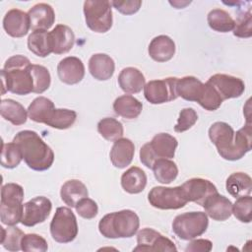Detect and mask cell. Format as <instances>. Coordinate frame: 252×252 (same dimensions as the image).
Here are the masks:
<instances>
[{"instance_id": "cell-41", "label": "cell", "mask_w": 252, "mask_h": 252, "mask_svg": "<svg viewBox=\"0 0 252 252\" xmlns=\"http://www.w3.org/2000/svg\"><path fill=\"white\" fill-rule=\"evenodd\" d=\"M233 34L237 37L248 38L252 35V13L251 9L242 12L237 17L233 29Z\"/></svg>"}, {"instance_id": "cell-23", "label": "cell", "mask_w": 252, "mask_h": 252, "mask_svg": "<svg viewBox=\"0 0 252 252\" xmlns=\"http://www.w3.org/2000/svg\"><path fill=\"white\" fill-rule=\"evenodd\" d=\"M148 51L153 60L157 62H166L169 61L175 53V43L167 35H158L150 42Z\"/></svg>"}, {"instance_id": "cell-3", "label": "cell", "mask_w": 252, "mask_h": 252, "mask_svg": "<svg viewBox=\"0 0 252 252\" xmlns=\"http://www.w3.org/2000/svg\"><path fill=\"white\" fill-rule=\"evenodd\" d=\"M32 65L29 58L23 55H14L8 58L1 70L2 94H4L6 91L19 95L33 93Z\"/></svg>"}, {"instance_id": "cell-20", "label": "cell", "mask_w": 252, "mask_h": 252, "mask_svg": "<svg viewBox=\"0 0 252 252\" xmlns=\"http://www.w3.org/2000/svg\"><path fill=\"white\" fill-rule=\"evenodd\" d=\"M30 25L32 31H47L55 22V13L53 8L46 3H37L28 12Z\"/></svg>"}, {"instance_id": "cell-44", "label": "cell", "mask_w": 252, "mask_h": 252, "mask_svg": "<svg viewBox=\"0 0 252 252\" xmlns=\"http://www.w3.org/2000/svg\"><path fill=\"white\" fill-rule=\"evenodd\" d=\"M75 208H76V211L79 214V216H81L82 218L87 219V220L94 219L97 215V212H98L97 204L94 200H92L88 197L81 199L77 203Z\"/></svg>"}, {"instance_id": "cell-6", "label": "cell", "mask_w": 252, "mask_h": 252, "mask_svg": "<svg viewBox=\"0 0 252 252\" xmlns=\"http://www.w3.org/2000/svg\"><path fill=\"white\" fill-rule=\"evenodd\" d=\"M24 189L17 183H7L1 188L0 220L3 224L16 225L23 217Z\"/></svg>"}, {"instance_id": "cell-46", "label": "cell", "mask_w": 252, "mask_h": 252, "mask_svg": "<svg viewBox=\"0 0 252 252\" xmlns=\"http://www.w3.org/2000/svg\"><path fill=\"white\" fill-rule=\"evenodd\" d=\"M213 248V243L208 239H195L188 243L187 247L185 248V251L188 252H209Z\"/></svg>"}, {"instance_id": "cell-21", "label": "cell", "mask_w": 252, "mask_h": 252, "mask_svg": "<svg viewBox=\"0 0 252 252\" xmlns=\"http://www.w3.org/2000/svg\"><path fill=\"white\" fill-rule=\"evenodd\" d=\"M52 53L64 54L69 52L75 43V34L71 28L59 24L49 32Z\"/></svg>"}, {"instance_id": "cell-45", "label": "cell", "mask_w": 252, "mask_h": 252, "mask_svg": "<svg viewBox=\"0 0 252 252\" xmlns=\"http://www.w3.org/2000/svg\"><path fill=\"white\" fill-rule=\"evenodd\" d=\"M111 5L123 15H132L139 11L142 5L140 0H125V1H111Z\"/></svg>"}, {"instance_id": "cell-43", "label": "cell", "mask_w": 252, "mask_h": 252, "mask_svg": "<svg viewBox=\"0 0 252 252\" xmlns=\"http://www.w3.org/2000/svg\"><path fill=\"white\" fill-rule=\"evenodd\" d=\"M197 120H198V114L193 108L191 107L183 108L179 113L177 123L174 126V131L177 133L185 132L189 130L192 126H194Z\"/></svg>"}, {"instance_id": "cell-18", "label": "cell", "mask_w": 252, "mask_h": 252, "mask_svg": "<svg viewBox=\"0 0 252 252\" xmlns=\"http://www.w3.org/2000/svg\"><path fill=\"white\" fill-rule=\"evenodd\" d=\"M3 28L12 37L25 36L31 29L28 13L19 9L9 10L4 16Z\"/></svg>"}, {"instance_id": "cell-17", "label": "cell", "mask_w": 252, "mask_h": 252, "mask_svg": "<svg viewBox=\"0 0 252 252\" xmlns=\"http://www.w3.org/2000/svg\"><path fill=\"white\" fill-rule=\"evenodd\" d=\"M57 74L60 81L64 84L76 85L84 79V63L75 56L65 57L57 65Z\"/></svg>"}, {"instance_id": "cell-35", "label": "cell", "mask_w": 252, "mask_h": 252, "mask_svg": "<svg viewBox=\"0 0 252 252\" xmlns=\"http://www.w3.org/2000/svg\"><path fill=\"white\" fill-rule=\"evenodd\" d=\"M97 131L102 138L110 142H115L122 138L124 133L122 123L112 117L102 118L97 123Z\"/></svg>"}, {"instance_id": "cell-13", "label": "cell", "mask_w": 252, "mask_h": 252, "mask_svg": "<svg viewBox=\"0 0 252 252\" xmlns=\"http://www.w3.org/2000/svg\"><path fill=\"white\" fill-rule=\"evenodd\" d=\"M137 246L133 251H176L174 243L158 231L145 227L137 234Z\"/></svg>"}, {"instance_id": "cell-31", "label": "cell", "mask_w": 252, "mask_h": 252, "mask_svg": "<svg viewBox=\"0 0 252 252\" xmlns=\"http://www.w3.org/2000/svg\"><path fill=\"white\" fill-rule=\"evenodd\" d=\"M0 113L5 120L13 125H22L26 123L28 118V110L20 102L11 98L1 100Z\"/></svg>"}, {"instance_id": "cell-4", "label": "cell", "mask_w": 252, "mask_h": 252, "mask_svg": "<svg viewBox=\"0 0 252 252\" xmlns=\"http://www.w3.org/2000/svg\"><path fill=\"white\" fill-rule=\"evenodd\" d=\"M28 115L36 123H43L60 130L70 128L77 119V113L74 110L55 108L52 100L45 96H38L32 101L28 108Z\"/></svg>"}, {"instance_id": "cell-34", "label": "cell", "mask_w": 252, "mask_h": 252, "mask_svg": "<svg viewBox=\"0 0 252 252\" xmlns=\"http://www.w3.org/2000/svg\"><path fill=\"white\" fill-rule=\"evenodd\" d=\"M207 21L209 27L219 32H228L233 31L235 21L231 16L222 9H213L209 12Z\"/></svg>"}, {"instance_id": "cell-10", "label": "cell", "mask_w": 252, "mask_h": 252, "mask_svg": "<svg viewBox=\"0 0 252 252\" xmlns=\"http://www.w3.org/2000/svg\"><path fill=\"white\" fill-rule=\"evenodd\" d=\"M50 233L58 243H69L78 234L77 219L71 209L59 207L50 222Z\"/></svg>"}, {"instance_id": "cell-19", "label": "cell", "mask_w": 252, "mask_h": 252, "mask_svg": "<svg viewBox=\"0 0 252 252\" xmlns=\"http://www.w3.org/2000/svg\"><path fill=\"white\" fill-rule=\"evenodd\" d=\"M203 208L207 216L218 221L226 220L232 215L231 201L218 192L206 200Z\"/></svg>"}, {"instance_id": "cell-39", "label": "cell", "mask_w": 252, "mask_h": 252, "mask_svg": "<svg viewBox=\"0 0 252 252\" xmlns=\"http://www.w3.org/2000/svg\"><path fill=\"white\" fill-rule=\"evenodd\" d=\"M32 75L33 79V93L42 94L51 84V76L47 68L42 65L32 64Z\"/></svg>"}, {"instance_id": "cell-36", "label": "cell", "mask_w": 252, "mask_h": 252, "mask_svg": "<svg viewBox=\"0 0 252 252\" xmlns=\"http://www.w3.org/2000/svg\"><path fill=\"white\" fill-rule=\"evenodd\" d=\"M0 228L2 232L1 244L3 245V247L6 250L12 252L22 250L21 242L25 233L19 227H16L14 225H8L7 228L1 226Z\"/></svg>"}, {"instance_id": "cell-14", "label": "cell", "mask_w": 252, "mask_h": 252, "mask_svg": "<svg viewBox=\"0 0 252 252\" xmlns=\"http://www.w3.org/2000/svg\"><path fill=\"white\" fill-rule=\"evenodd\" d=\"M51 209L52 203L48 198L44 196L35 197L24 204L21 222L29 227L41 223L48 218Z\"/></svg>"}, {"instance_id": "cell-22", "label": "cell", "mask_w": 252, "mask_h": 252, "mask_svg": "<svg viewBox=\"0 0 252 252\" xmlns=\"http://www.w3.org/2000/svg\"><path fill=\"white\" fill-rule=\"evenodd\" d=\"M135 146L134 143L127 138L116 140L110 150V160L117 168H125L129 165L134 158Z\"/></svg>"}, {"instance_id": "cell-28", "label": "cell", "mask_w": 252, "mask_h": 252, "mask_svg": "<svg viewBox=\"0 0 252 252\" xmlns=\"http://www.w3.org/2000/svg\"><path fill=\"white\" fill-rule=\"evenodd\" d=\"M88 195L89 192L86 185L78 179L66 181L60 190V197L62 201L71 208L75 207L81 199L88 197Z\"/></svg>"}, {"instance_id": "cell-1", "label": "cell", "mask_w": 252, "mask_h": 252, "mask_svg": "<svg viewBox=\"0 0 252 252\" xmlns=\"http://www.w3.org/2000/svg\"><path fill=\"white\" fill-rule=\"evenodd\" d=\"M209 138L222 158L238 160L251 150V124L247 123L235 133L229 124L218 121L209 128Z\"/></svg>"}, {"instance_id": "cell-32", "label": "cell", "mask_w": 252, "mask_h": 252, "mask_svg": "<svg viewBox=\"0 0 252 252\" xmlns=\"http://www.w3.org/2000/svg\"><path fill=\"white\" fill-rule=\"evenodd\" d=\"M28 47L34 55L46 57L52 53L49 32L44 30L32 31L28 37Z\"/></svg>"}, {"instance_id": "cell-40", "label": "cell", "mask_w": 252, "mask_h": 252, "mask_svg": "<svg viewBox=\"0 0 252 252\" xmlns=\"http://www.w3.org/2000/svg\"><path fill=\"white\" fill-rule=\"evenodd\" d=\"M252 197L250 195L237 198L236 202L232 204V214L241 222L248 223L251 221Z\"/></svg>"}, {"instance_id": "cell-37", "label": "cell", "mask_w": 252, "mask_h": 252, "mask_svg": "<svg viewBox=\"0 0 252 252\" xmlns=\"http://www.w3.org/2000/svg\"><path fill=\"white\" fill-rule=\"evenodd\" d=\"M23 159V154L20 147L15 143H2L1 165L5 168L17 167Z\"/></svg>"}, {"instance_id": "cell-27", "label": "cell", "mask_w": 252, "mask_h": 252, "mask_svg": "<svg viewBox=\"0 0 252 252\" xmlns=\"http://www.w3.org/2000/svg\"><path fill=\"white\" fill-rule=\"evenodd\" d=\"M142 102L130 94L118 96L113 102L114 112L128 120L137 118L142 112Z\"/></svg>"}, {"instance_id": "cell-15", "label": "cell", "mask_w": 252, "mask_h": 252, "mask_svg": "<svg viewBox=\"0 0 252 252\" xmlns=\"http://www.w3.org/2000/svg\"><path fill=\"white\" fill-rule=\"evenodd\" d=\"M207 82L214 87L222 100L239 97L245 90V84L241 79L226 74H215Z\"/></svg>"}, {"instance_id": "cell-25", "label": "cell", "mask_w": 252, "mask_h": 252, "mask_svg": "<svg viewBox=\"0 0 252 252\" xmlns=\"http://www.w3.org/2000/svg\"><path fill=\"white\" fill-rule=\"evenodd\" d=\"M143 73L135 67L124 68L118 76V84L121 90L127 94H138L145 87Z\"/></svg>"}, {"instance_id": "cell-12", "label": "cell", "mask_w": 252, "mask_h": 252, "mask_svg": "<svg viewBox=\"0 0 252 252\" xmlns=\"http://www.w3.org/2000/svg\"><path fill=\"white\" fill-rule=\"evenodd\" d=\"M178 78L168 77L161 80H153L144 87L145 98L152 104H161L178 97L176 83Z\"/></svg>"}, {"instance_id": "cell-24", "label": "cell", "mask_w": 252, "mask_h": 252, "mask_svg": "<svg viewBox=\"0 0 252 252\" xmlns=\"http://www.w3.org/2000/svg\"><path fill=\"white\" fill-rule=\"evenodd\" d=\"M115 64L113 59L104 53L92 55L89 60V71L98 81H106L113 76Z\"/></svg>"}, {"instance_id": "cell-9", "label": "cell", "mask_w": 252, "mask_h": 252, "mask_svg": "<svg viewBox=\"0 0 252 252\" xmlns=\"http://www.w3.org/2000/svg\"><path fill=\"white\" fill-rule=\"evenodd\" d=\"M209 220L205 212H190L178 215L172 222V230L182 240H192L208 228Z\"/></svg>"}, {"instance_id": "cell-7", "label": "cell", "mask_w": 252, "mask_h": 252, "mask_svg": "<svg viewBox=\"0 0 252 252\" xmlns=\"http://www.w3.org/2000/svg\"><path fill=\"white\" fill-rule=\"evenodd\" d=\"M178 142L168 133H158L150 143L145 144L140 150V160L148 168H152L158 158H172Z\"/></svg>"}, {"instance_id": "cell-47", "label": "cell", "mask_w": 252, "mask_h": 252, "mask_svg": "<svg viewBox=\"0 0 252 252\" xmlns=\"http://www.w3.org/2000/svg\"><path fill=\"white\" fill-rule=\"evenodd\" d=\"M172 6H174L176 9H180V8H183V7H185L187 4H189L190 3V1L189 2H184V3H182V2H180V1H173V2H169Z\"/></svg>"}, {"instance_id": "cell-2", "label": "cell", "mask_w": 252, "mask_h": 252, "mask_svg": "<svg viewBox=\"0 0 252 252\" xmlns=\"http://www.w3.org/2000/svg\"><path fill=\"white\" fill-rule=\"evenodd\" d=\"M13 142L20 147L23 158L30 168L44 171L51 167L54 161V153L36 132L20 131L14 137Z\"/></svg>"}, {"instance_id": "cell-11", "label": "cell", "mask_w": 252, "mask_h": 252, "mask_svg": "<svg viewBox=\"0 0 252 252\" xmlns=\"http://www.w3.org/2000/svg\"><path fill=\"white\" fill-rule=\"evenodd\" d=\"M148 200L154 208L159 210H177L188 203L181 186H156L149 192Z\"/></svg>"}, {"instance_id": "cell-26", "label": "cell", "mask_w": 252, "mask_h": 252, "mask_svg": "<svg viewBox=\"0 0 252 252\" xmlns=\"http://www.w3.org/2000/svg\"><path fill=\"white\" fill-rule=\"evenodd\" d=\"M147 185V175L145 171L138 167L132 166L123 172L121 176V186L129 194L141 193Z\"/></svg>"}, {"instance_id": "cell-33", "label": "cell", "mask_w": 252, "mask_h": 252, "mask_svg": "<svg viewBox=\"0 0 252 252\" xmlns=\"http://www.w3.org/2000/svg\"><path fill=\"white\" fill-rule=\"evenodd\" d=\"M152 169L154 171L155 178L162 184L171 183L178 175L177 165L168 158L157 159L154 162Z\"/></svg>"}, {"instance_id": "cell-30", "label": "cell", "mask_w": 252, "mask_h": 252, "mask_svg": "<svg viewBox=\"0 0 252 252\" xmlns=\"http://www.w3.org/2000/svg\"><path fill=\"white\" fill-rule=\"evenodd\" d=\"M204 84L193 76H185L177 80L176 83V93L178 96L188 101H198Z\"/></svg>"}, {"instance_id": "cell-5", "label": "cell", "mask_w": 252, "mask_h": 252, "mask_svg": "<svg viewBox=\"0 0 252 252\" xmlns=\"http://www.w3.org/2000/svg\"><path fill=\"white\" fill-rule=\"evenodd\" d=\"M139 226V217L131 210L107 214L98 222L100 234L111 239L132 237L137 233Z\"/></svg>"}, {"instance_id": "cell-38", "label": "cell", "mask_w": 252, "mask_h": 252, "mask_svg": "<svg viewBox=\"0 0 252 252\" xmlns=\"http://www.w3.org/2000/svg\"><path fill=\"white\" fill-rule=\"evenodd\" d=\"M222 101L223 100L214 89V87L209 82L205 83L202 94L197 102L206 110L214 111L220 106Z\"/></svg>"}, {"instance_id": "cell-16", "label": "cell", "mask_w": 252, "mask_h": 252, "mask_svg": "<svg viewBox=\"0 0 252 252\" xmlns=\"http://www.w3.org/2000/svg\"><path fill=\"white\" fill-rule=\"evenodd\" d=\"M188 202H194L203 207L206 200L218 192L217 187L208 179L191 178L181 185Z\"/></svg>"}, {"instance_id": "cell-29", "label": "cell", "mask_w": 252, "mask_h": 252, "mask_svg": "<svg viewBox=\"0 0 252 252\" xmlns=\"http://www.w3.org/2000/svg\"><path fill=\"white\" fill-rule=\"evenodd\" d=\"M226 191L235 199L251 194L252 179L244 172H234L230 174L225 183Z\"/></svg>"}, {"instance_id": "cell-42", "label": "cell", "mask_w": 252, "mask_h": 252, "mask_svg": "<svg viewBox=\"0 0 252 252\" xmlns=\"http://www.w3.org/2000/svg\"><path fill=\"white\" fill-rule=\"evenodd\" d=\"M21 247L23 251H27V252H32V251L45 252L48 249L46 240L42 236L36 233L25 234L24 237L22 238Z\"/></svg>"}, {"instance_id": "cell-8", "label": "cell", "mask_w": 252, "mask_h": 252, "mask_svg": "<svg viewBox=\"0 0 252 252\" xmlns=\"http://www.w3.org/2000/svg\"><path fill=\"white\" fill-rule=\"evenodd\" d=\"M86 24L94 32L103 33L112 27L111 3L106 0H87L84 2Z\"/></svg>"}]
</instances>
